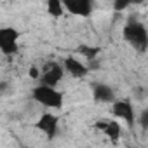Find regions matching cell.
<instances>
[{
  "mask_svg": "<svg viewBox=\"0 0 148 148\" xmlns=\"http://www.w3.org/2000/svg\"><path fill=\"white\" fill-rule=\"evenodd\" d=\"M77 52L80 54V56H84L86 59H89V61H94L96 58H98V54L101 52V47H98V45H79L77 47Z\"/></svg>",
  "mask_w": 148,
  "mask_h": 148,
  "instance_id": "cell-11",
  "label": "cell"
},
{
  "mask_svg": "<svg viewBox=\"0 0 148 148\" xmlns=\"http://www.w3.org/2000/svg\"><path fill=\"white\" fill-rule=\"evenodd\" d=\"M139 122H141V127H143V129H146V127H148V110H143V112H141Z\"/></svg>",
  "mask_w": 148,
  "mask_h": 148,
  "instance_id": "cell-15",
  "label": "cell"
},
{
  "mask_svg": "<svg viewBox=\"0 0 148 148\" xmlns=\"http://www.w3.org/2000/svg\"><path fill=\"white\" fill-rule=\"evenodd\" d=\"M47 12L52 18H61L64 14V9H63L61 0H49V2H47Z\"/></svg>",
  "mask_w": 148,
  "mask_h": 148,
  "instance_id": "cell-12",
  "label": "cell"
},
{
  "mask_svg": "<svg viewBox=\"0 0 148 148\" xmlns=\"http://www.w3.org/2000/svg\"><path fill=\"white\" fill-rule=\"evenodd\" d=\"M92 99L96 103H113L115 101V92L108 84L94 82L92 84Z\"/></svg>",
  "mask_w": 148,
  "mask_h": 148,
  "instance_id": "cell-10",
  "label": "cell"
},
{
  "mask_svg": "<svg viewBox=\"0 0 148 148\" xmlns=\"http://www.w3.org/2000/svg\"><path fill=\"white\" fill-rule=\"evenodd\" d=\"M28 75H30V79H32V80H38V79H40V75H42V71H40V68H38V66L32 64V66H30V70H28Z\"/></svg>",
  "mask_w": 148,
  "mask_h": 148,
  "instance_id": "cell-14",
  "label": "cell"
},
{
  "mask_svg": "<svg viewBox=\"0 0 148 148\" xmlns=\"http://www.w3.org/2000/svg\"><path fill=\"white\" fill-rule=\"evenodd\" d=\"M112 113L115 119H120L127 124V127H134V122H136V115H134V108H132V103L129 99H115L112 103Z\"/></svg>",
  "mask_w": 148,
  "mask_h": 148,
  "instance_id": "cell-5",
  "label": "cell"
},
{
  "mask_svg": "<svg viewBox=\"0 0 148 148\" xmlns=\"http://www.w3.org/2000/svg\"><path fill=\"white\" fill-rule=\"evenodd\" d=\"M40 71H42V75L38 79V86H45V87H56L61 82L63 75H64L63 66L59 63H56V61L45 63Z\"/></svg>",
  "mask_w": 148,
  "mask_h": 148,
  "instance_id": "cell-4",
  "label": "cell"
},
{
  "mask_svg": "<svg viewBox=\"0 0 148 148\" xmlns=\"http://www.w3.org/2000/svg\"><path fill=\"white\" fill-rule=\"evenodd\" d=\"M122 35H124V40L129 42L138 52H146L148 32H146V26L143 23H139L138 19H129V23L122 30Z\"/></svg>",
  "mask_w": 148,
  "mask_h": 148,
  "instance_id": "cell-1",
  "label": "cell"
},
{
  "mask_svg": "<svg viewBox=\"0 0 148 148\" xmlns=\"http://www.w3.org/2000/svg\"><path fill=\"white\" fill-rule=\"evenodd\" d=\"M63 70L66 73H70V75L73 79H84L87 73H89V68L86 63H82L80 59H77L75 56H66L64 58V63L61 64Z\"/></svg>",
  "mask_w": 148,
  "mask_h": 148,
  "instance_id": "cell-8",
  "label": "cell"
},
{
  "mask_svg": "<svg viewBox=\"0 0 148 148\" xmlns=\"http://www.w3.org/2000/svg\"><path fill=\"white\" fill-rule=\"evenodd\" d=\"M32 98L42 106L51 110H61L64 103V94L61 91H58L56 87H45V86H35L32 89Z\"/></svg>",
  "mask_w": 148,
  "mask_h": 148,
  "instance_id": "cell-2",
  "label": "cell"
},
{
  "mask_svg": "<svg viewBox=\"0 0 148 148\" xmlns=\"http://www.w3.org/2000/svg\"><path fill=\"white\" fill-rule=\"evenodd\" d=\"M35 127H37L38 131H42L49 141H52V139L56 138V134H58L59 117H58L56 113H52V112H44V113L38 117V120L35 122Z\"/></svg>",
  "mask_w": 148,
  "mask_h": 148,
  "instance_id": "cell-6",
  "label": "cell"
},
{
  "mask_svg": "<svg viewBox=\"0 0 148 148\" xmlns=\"http://www.w3.org/2000/svg\"><path fill=\"white\" fill-rule=\"evenodd\" d=\"M61 4L64 11H68L70 14L80 16V18H89L94 9V4L91 0H64Z\"/></svg>",
  "mask_w": 148,
  "mask_h": 148,
  "instance_id": "cell-7",
  "label": "cell"
},
{
  "mask_svg": "<svg viewBox=\"0 0 148 148\" xmlns=\"http://www.w3.org/2000/svg\"><path fill=\"white\" fill-rule=\"evenodd\" d=\"M21 33L14 26H0V52L5 56H12L19 49V40Z\"/></svg>",
  "mask_w": 148,
  "mask_h": 148,
  "instance_id": "cell-3",
  "label": "cell"
},
{
  "mask_svg": "<svg viewBox=\"0 0 148 148\" xmlns=\"http://www.w3.org/2000/svg\"><path fill=\"white\" fill-rule=\"evenodd\" d=\"M96 129L103 131L112 143H117L122 136V125L119 120H98L96 122Z\"/></svg>",
  "mask_w": 148,
  "mask_h": 148,
  "instance_id": "cell-9",
  "label": "cell"
},
{
  "mask_svg": "<svg viewBox=\"0 0 148 148\" xmlns=\"http://www.w3.org/2000/svg\"><path fill=\"white\" fill-rule=\"evenodd\" d=\"M129 5H131L129 0H115V2H113V11H115V12H122V11H125Z\"/></svg>",
  "mask_w": 148,
  "mask_h": 148,
  "instance_id": "cell-13",
  "label": "cell"
}]
</instances>
